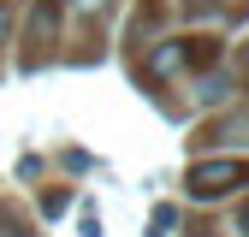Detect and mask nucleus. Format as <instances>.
I'll use <instances>...</instances> for the list:
<instances>
[{
    "mask_svg": "<svg viewBox=\"0 0 249 237\" xmlns=\"http://www.w3.org/2000/svg\"><path fill=\"white\" fill-rule=\"evenodd\" d=\"M249 178V166H237V160H202V166H190V196H220V190H231V184H243Z\"/></svg>",
    "mask_w": 249,
    "mask_h": 237,
    "instance_id": "1",
    "label": "nucleus"
},
{
    "mask_svg": "<svg viewBox=\"0 0 249 237\" xmlns=\"http://www.w3.org/2000/svg\"><path fill=\"white\" fill-rule=\"evenodd\" d=\"M178 66H184V48H178V42H166L160 53L148 59V71H154V77H166V71H178Z\"/></svg>",
    "mask_w": 249,
    "mask_h": 237,
    "instance_id": "2",
    "label": "nucleus"
},
{
    "mask_svg": "<svg viewBox=\"0 0 249 237\" xmlns=\"http://www.w3.org/2000/svg\"><path fill=\"white\" fill-rule=\"evenodd\" d=\"M237 231H249V202H243V207H237Z\"/></svg>",
    "mask_w": 249,
    "mask_h": 237,
    "instance_id": "3",
    "label": "nucleus"
},
{
    "mask_svg": "<svg viewBox=\"0 0 249 237\" xmlns=\"http://www.w3.org/2000/svg\"><path fill=\"white\" fill-rule=\"evenodd\" d=\"M0 30H6V6H0Z\"/></svg>",
    "mask_w": 249,
    "mask_h": 237,
    "instance_id": "4",
    "label": "nucleus"
}]
</instances>
